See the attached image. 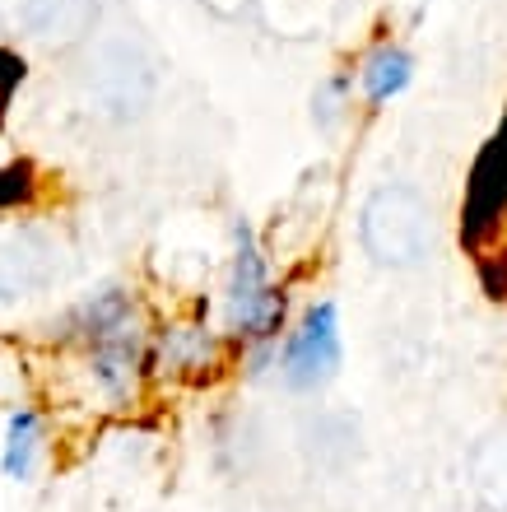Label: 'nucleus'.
I'll use <instances>...</instances> for the list:
<instances>
[{"label":"nucleus","mask_w":507,"mask_h":512,"mask_svg":"<svg viewBox=\"0 0 507 512\" xmlns=\"http://www.w3.org/2000/svg\"><path fill=\"white\" fill-rule=\"evenodd\" d=\"M359 238L363 252L373 256L377 266L405 270L419 266L428 252H433V210L414 187H377L368 201H363L359 215Z\"/></svg>","instance_id":"f257e3e1"},{"label":"nucleus","mask_w":507,"mask_h":512,"mask_svg":"<svg viewBox=\"0 0 507 512\" xmlns=\"http://www.w3.org/2000/svg\"><path fill=\"white\" fill-rule=\"evenodd\" d=\"M159 89L154 61L131 33H107L84 56V94L103 117H140Z\"/></svg>","instance_id":"f03ea898"},{"label":"nucleus","mask_w":507,"mask_h":512,"mask_svg":"<svg viewBox=\"0 0 507 512\" xmlns=\"http://www.w3.org/2000/svg\"><path fill=\"white\" fill-rule=\"evenodd\" d=\"M98 24V0H0V33L33 47H75Z\"/></svg>","instance_id":"7ed1b4c3"},{"label":"nucleus","mask_w":507,"mask_h":512,"mask_svg":"<svg viewBox=\"0 0 507 512\" xmlns=\"http://www.w3.org/2000/svg\"><path fill=\"white\" fill-rule=\"evenodd\" d=\"M228 322L242 336H266L280 322V298L270 289L266 256L256 252L247 224H238V261H233V289H228Z\"/></svg>","instance_id":"20e7f679"},{"label":"nucleus","mask_w":507,"mask_h":512,"mask_svg":"<svg viewBox=\"0 0 507 512\" xmlns=\"http://www.w3.org/2000/svg\"><path fill=\"white\" fill-rule=\"evenodd\" d=\"M340 364V312L335 303H317V308L303 317L294 336L284 340L280 350V368H284V382L289 387H312L321 382L331 368Z\"/></svg>","instance_id":"39448f33"},{"label":"nucleus","mask_w":507,"mask_h":512,"mask_svg":"<svg viewBox=\"0 0 507 512\" xmlns=\"http://www.w3.org/2000/svg\"><path fill=\"white\" fill-rule=\"evenodd\" d=\"M56 275V247L42 229H5L0 233V298H24Z\"/></svg>","instance_id":"423d86ee"},{"label":"nucleus","mask_w":507,"mask_h":512,"mask_svg":"<svg viewBox=\"0 0 507 512\" xmlns=\"http://www.w3.org/2000/svg\"><path fill=\"white\" fill-rule=\"evenodd\" d=\"M42 457V424L33 410H14L10 424H5V452H0V471L10 475L14 485L33 480Z\"/></svg>","instance_id":"0eeeda50"},{"label":"nucleus","mask_w":507,"mask_h":512,"mask_svg":"<svg viewBox=\"0 0 507 512\" xmlns=\"http://www.w3.org/2000/svg\"><path fill=\"white\" fill-rule=\"evenodd\" d=\"M266 28H275L280 38H312L331 24L335 0H256Z\"/></svg>","instance_id":"6e6552de"},{"label":"nucleus","mask_w":507,"mask_h":512,"mask_svg":"<svg viewBox=\"0 0 507 512\" xmlns=\"http://www.w3.org/2000/svg\"><path fill=\"white\" fill-rule=\"evenodd\" d=\"M405 84H410V56H405V52L382 47L377 56H368V66H363V94L373 98V103L396 98Z\"/></svg>","instance_id":"1a4fd4ad"},{"label":"nucleus","mask_w":507,"mask_h":512,"mask_svg":"<svg viewBox=\"0 0 507 512\" xmlns=\"http://www.w3.org/2000/svg\"><path fill=\"white\" fill-rule=\"evenodd\" d=\"M484 485L494 489V503H507V443L498 447V475H484Z\"/></svg>","instance_id":"9d476101"},{"label":"nucleus","mask_w":507,"mask_h":512,"mask_svg":"<svg viewBox=\"0 0 507 512\" xmlns=\"http://www.w3.org/2000/svg\"><path fill=\"white\" fill-rule=\"evenodd\" d=\"M201 5L210 14H219V19H233V14H242L247 5H252V0H201Z\"/></svg>","instance_id":"9b49d317"}]
</instances>
